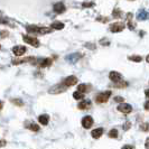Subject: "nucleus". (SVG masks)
<instances>
[{"mask_svg":"<svg viewBox=\"0 0 149 149\" xmlns=\"http://www.w3.org/2000/svg\"><path fill=\"white\" fill-rule=\"evenodd\" d=\"M26 127L28 128V129H30L31 131H34V132L39 131V126L36 125V123H34V122H29V123H27V125H26Z\"/></svg>","mask_w":149,"mask_h":149,"instance_id":"nucleus-16","label":"nucleus"},{"mask_svg":"<svg viewBox=\"0 0 149 149\" xmlns=\"http://www.w3.org/2000/svg\"><path fill=\"white\" fill-rule=\"evenodd\" d=\"M110 97H111V91H105V92H102L95 97V101L97 103H104L109 100Z\"/></svg>","mask_w":149,"mask_h":149,"instance_id":"nucleus-2","label":"nucleus"},{"mask_svg":"<svg viewBox=\"0 0 149 149\" xmlns=\"http://www.w3.org/2000/svg\"><path fill=\"white\" fill-rule=\"evenodd\" d=\"M38 62H39V66L40 67H47L52 65V60L51 58H44V60H40Z\"/></svg>","mask_w":149,"mask_h":149,"instance_id":"nucleus-14","label":"nucleus"},{"mask_svg":"<svg viewBox=\"0 0 149 149\" xmlns=\"http://www.w3.org/2000/svg\"><path fill=\"white\" fill-rule=\"evenodd\" d=\"M13 53L15 54L16 56H22L26 53V47L25 46H22V45H18V46H15L13 48Z\"/></svg>","mask_w":149,"mask_h":149,"instance_id":"nucleus-10","label":"nucleus"},{"mask_svg":"<svg viewBox=\"0 0 149 149\" xmlns=\"http://www.w3.org/2000/svg\"><path fill=\"white\" fill-rule=\"evenodd\" d=\"M129 61H132V62L139 63V62H141L142 61V57L141 56H138V55H132V56H129Z\"/></svg>","mask_w":149,"mask_h":149,"instance_id":"nucleus-20","label":"nucleus"},{"mask_svg":"<svg viewBox=\"0 0 149 149\" xmlns=\"http://www.w3.org/2000/svg\"><path fill=\"white\" fill-rule=\"evenodd\" d=\"M2 107H3V103H2V101H0V110L2 109Z\"/></svg>","mask_w":149,"mask_h":149,"instance_id":"nucleus-31","label":"nucleus"},{"mask_svg":"<svg viewBox=\"0 0 149 149\" xmlns=\"http://www.w3.org/2000/svg\"><path fill=\"white\" fill-rule=\"evenodd\" d=\"M38 121H39V123H40V125L46 126V125L49 122V117H48L47 114H42V116H39V117H38Z\"/></svg>","mask_w":149,"mask_h":149,"instance_id":"nucleus-13","label":"nucleus"},{"mask_svg":"<svg viewBox=\"0 0 149 149\" xmlns=\"http://www.w3.org/2000/svg\"><path fill=\"white\" fill-rule=\"evenodd\" d=\"M122 149H134V147H132V146H130V145H126V146H123V147H122Z\"/></svg>","mask_w":149,"mask_h":149,"instance_id":"nucleus-28","label":"nucleus"},{"mask_svg":"<svg viewBox=\"0 0 149 149\" xmlns=\"http://www.w3.org/2000/svg\"><path fill=\"white\" fill-rule=\"evenodd\" d=\"M93 126V118L90 117V116H86L82 119V127L85 128V129H90V128Z\"/></svg>","mask_w":149,"mask_h":149,"instance_id":"nucleus-8","label":"nucleus"},{"mask_svg":"<svg viewBox=\"0 0 149 149\" xmlns=\"http://www.w3.org/2000/svg\"><path fill=\"white\" fill-rule=\"evenodd\" d=\"M26 29H27L28 33H31V34H40V35H43V34L51 33V29H52V28H48V27H38V26H33V25H30V26H27Z\"/></svg>","mask_w":149,"mask_h":149,"instance_id":"nucleus-1","label":"nucleus"},{"mask_svg":"<svg viewBox=\"0 0 149 149\" xmlns=\"http://www.w3.org/2000/svg\"><path fill=\"white\" fill-rule=\"evenodd\" d=\"M114 101H116V102H121V103H123V102H125V99L121 97H114Z\"/></svg>","mask_w":149,"mask_h":149,"instance_id":"nucleus-26","label":"nucleus"},{"mask_svg":"<svg viewBox=\"0 0 149 149\" xmlns=\"http://www.w3.org/2000/svg\"><path fill=\"white\" fill-rule=\"evenodd\" d=\"M109 79L111 80L112 82L117 83V82H120V81H122V75L120 74L119 72L112 71V72H110V74H109Z\"/></svg>","mask_w":149,"mask_h":149,"instance_id":"nucleus-9","label":"nucleus"},{"mask_svg":"<svg viewBox=\"0 0 149 149\" xmlns=\"http://www.w3.org/2000/svg\"><path fill=\"white\" fill-rule=\"evenodd\" d=\"M6 20H5V19H2V18H1V17H0V24H6Z\"/></svg>","mask_w":149,"mask_h":149,"instance_id":"nucleus-30","label":"nucleus"},{"mask_svg":"<svg viewBox=\"0 0 149 149\" xmlns=\"http://www.w3.org/2000/svg\"><path fill=\"white\" fill-rule=\"evenodd\" d=\"M114 86L116 88H126V86H128V83L123 82V81H120V82L114 83Z\"/></svg>","mask_w":149,"mask_h":149,"instance_id":"nucleus-23","label":"nucleus"},{"mask_svg":"<svg viewBox=\"0 0 149 149\" xmlns=\"http://www.w3.org/2000/svg\"><path fill=\"white\" fill-rule=\"evenodd\" d=\"M90 105H91V101H90V100H84V101H82V102L79 103V109L85 110V109L90 108Z\"/></svg>","mask_w":149,"mask_h":149,"instance_id":"nucleus-15","label":"nucleus"},{"mask_svg":"<svg viewBox=\"0 0 149 149\" xmlns=\"http://www.w3.org/2000/svg\"><path fill=\"white\" fill-rule=\"evenodd\" d=\"M147 18V13L143 10V11H140V14L138 15V19H141V20H143V19H146Z\"/></svg>","mask_w":149,"mask_h":149,"instance_id":"nucleus-24","label":"nucleus"},{"mask_svg":"<svg viewBox=\"0 0 149 149\" xmlns=\"http://www.w3.org/2000/svg\"><path fill=\"white\" fill-rule=\"evenodd\" d=\"M88 91V85L86 84H80L79 86H77V92H80V93H85Z\"/></svg>","mask_w":149,"mask_h":149,"instance_id":"nucleus-19","label":"nucleus"},{"mask_svg":"<svg viewBox=\"0 0 149 149\" xmlns=\"http://www.w3.org/2000/svg\"><path fill=\"white\" fill-rule=\"evenodd\" d=\"M67 88L65 85H63V84H57V85H55V86H53L52 89H49V93H52V94H58L61 92H64Z\"/></svg>","mask_w":149,"mask_h":149,"instance_id":"nucleus-5","label":"nucleus"},{"mask_svg":"<svg viewBox=\"0 0 149 149\" xmlns=\"http://www.w3.org/2000/svg\"><path fill=\"white\" fill-rule=\"evenodd\" d=\"M62 84L65 85L66 88H68V86H73V85H75V84H77V77L74 76V75H71V76L66 77V79L63 81Z\"/></svg>","mask_w":149,"mask_h":149,"instance_id":"nucleus-3","label":"nucleus"},{"mask_svg":"<svg viewBox=\"0 0 149 149\" xmlns=\"http://www.w3.org/2000/svg\"><path fill=\"white\" fill-rule=\"evenodd\" d=\"M11 102L16 105H19V107H22V105L24 104V103H22V100H19V99H13V100H11Z\"/></svg>","mask_w":149,"mask_h":149,"instance_id":"nucleus-25","label":"nucleus"},{"mask_svg":"<svg viewBox=\"0 0 149 149\" xmlns=\"http://www.w3.org/2000/svg\"><path fill=\"white\" fill-rule=\"evenodd\" d=\"M145 109H146V110L148 109V102H146V104H145Z\"/></svg>","mask_w":149,"mask_h":149,"instance_id":"nucleus-32","label":"nucleus"},{"mask_svg":"<svg viewBox=\"0 0 149 149\" xmlns=\"http://www.w3.org/2000/svg\"><path fill=\"white\" fill-rule=\"evenodd\" d=\"M146 149H148V139L146 140Z\"/></svg>","mask_w":149,"mask_h":149,"instance_id":"nucleus-33","label":"nucleus"},{"mask_svg":"<svg viewBox=\"0 0 149 149\" xmlns=\"http://www.w3.org/2000/svg\"><path fill=\"white\" fill-rule=\"evenodd\" d=\"M24 42L27 43V44L31 45V46H35L37 47L39 46V40L36 37H31V36H24Z\"/></svg>","mask_w":149,"mask_h":149,"instance_id":"nucleus-7","label":"nucleus"},{"mask_svg":"<svg viewBox=\"0 0 149 149\" xmlns=\"http://www.w3.org/2000/svg\"><path fill=\"white\" fill-rule=\"evenodd\" d=\"M141 129L143 131H148V123H145L143 126H141Z\"/></svg>","mask_w":149,"mask_h":149,"instance_id":"nucleus-27","label":"nucleus"},{"mask_svg":"<svg viewBox=\"0 0 149 149\" xmlns=\"http://www.w3.org/2000/svg\"><path fill=\"white\" fill-rule=\"evenodd\" d=\"M109 137L110 138H117L118 137V130L117 129H112L109 131Z\"/></svg>","mask_w":149,"mask_h":149,"instance_id":"nucleus-22","label":"nucleus"},{"mask_svg":"<svg viewBox=\"0 0 149 149\" xmlns=\"http://www.w3.org/2000/svg\"><path fill=\"white\" fill-rule=\"evenodd\" d=\"M73 97H74L75 100H82L83 97H84V94L83 93H80V92H74L73 93Z\"/></svg>","mask_w":149,"mask_h":149,"instance_id":"nucleus-21","label":"nucleus"},{"mask_svg":"<svg viewBox=\"0 0 149 149\" xmlns=\"http://www.w3.org/2000/svg\"><path fill=\"white\" fill-rule=\"evenodd\" d=\"M102 134H103V129H102V128H97V129H93V130L91 131V136H92L94 139L100 138Z\"/></svg>","mask_w":149,"mask_h":149,"instance_id":"nucleus-12","label":"nucleus"},{"mask_svg":"<svg viewBox=\"0 0 149 149\" xmlns=\"http://www.w3.org/2000/svg\"><path fill=\"white\" fill-rule=\"evenodd\" d=\"M125 24L123 22H114V24H112L111 26H110V31L112 33H120V31H122V30L125 29Z\"/></svg>","mask_w":149,"mask_h":149,"instance_id":"nucleus-4","label":"nucleus"},{"mask_svg":"<svg viewBox=\"0 0 149 149\" xmlns=\"http://www.w3.org/2000/svg\"><path fill=\"white\" fill-rule=\"evenodd\" d=\"M51 28L53 29H57V30H61L64 28V24L61 22H55L52 24V26H51Z\"/></svg>","mask_w":149,"mask_h":149,"instance_id":"nucleus-17","label":"nucleus"},{"mask_svg":"<svg viewBox=\"0 0 149 149\" xmlns=\"http://www.w3.org/2000/svg\"><path fill=\"white\" fill-rule=\"evenodd\" d=\"M79 58H80V55H79V54H72V55L67 56V61H70V62H72V63L76 62Z\"/></svg>","mask_w":149,"mask_h":149,"instance_id":"nucleus-18","label":"nucleus"},{"mask_svg":"<svg viewBox=\"0 0 149 149\" xmlns=\"http://www.w3.org/2000/svg\"><path fill=\"white\" fill-rule=\"evenodd\" d=\"M118 111L122 112L125 114H128V113H130L132 111V107L130 104H128V103H121V104L118 105Z\"/></svg>","mask_w":149,"mask_h":149,"instance_id":"nucleus-6","label":"nucleus"},{"mask_svg":"<svg viewBox=\"0 0 149 149\" xmlns=\"http://www.w3.org/2000/svg\"><path fill=\"white\" fill-rule=\"evenodd\" d=\"M6 145V140H0V147H3Z\"/></svg>","mask_w":149,"mask_h":149,"instance_id":"nucleus-29","label":"nucleus"},{"mask_svg":"<svg viewBox=\"0 0 149 149\" xmlns=\"http://www.w3.org/2000/svg\"><path fill=\"white\" fill-rule=\"evenodd\" d=\"M53 9H54V11H55L56 14H62V13L65 11V6H64V3H62V2H57V3L54 5Z\"/></svg>","mask_w":149,"mask_h":149,"instance_id":"nucleus-11","label":"nucleus"}]
</instances>
